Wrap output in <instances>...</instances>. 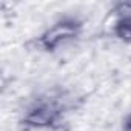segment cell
<instances>
[{"label": "cell", "mask_w": 131, "mask_h": 131, "mask_svg": "<svg viewBox=\"0 0 131 131\" xmlns=\"http://www.w3.org/2000/svg\"><path fill=\"white\" fill-rule=\"evenodd\" d=\"M74 23H60L57 25L56 28H52L42 40L43 46L46 49H51V48H56L60 42L70 39L73 34H74Z\"/></svg>", "instance_id": "6da1fadb"}, {"label": "cell", "mask_w": 131, "mask_h": 131, "mask_svg": "<svg viewBox=\"0 0 131 131\" xmlns=\"http://www.w3.org/2000/svg\"><path fill=\"white\" fill-rule=\"evenodd\" d=\"M56 116H57V111L49 106V105H42L39 108H36L34 111L29 113L28 116V122L31 125H37V126H42V125H51L54 120H56Z\"/></svg>", "instance_id": "7a4b0ae2"}, {"label": "cell", "mask_w": 131, "mask_h": 131, "mask_svg": "<svg viewBox=\"0 0 131 131\" xmlns=\"http://www.w3.org/2000/svg\"><path fill=\"white\" fill-rule=\"evenodd\" d=\"M117 34L125 40H131V17H125L123 20L119 22Z\"/></svg>", "instance_id": "3957f363"}, {"label": "cell", "mask_w": 131, "mask_h": 131, "mask_svg": "<svg viewBox=\"0 0 131 131\" xmlns=\"http://www.w3.org/2000/svg\"><path fill=\"white\" fill-rule=\"evenodd\" d=\"M125 129H126V131H131V116L126 119V123H125Z\"/></svg>", "instance_id": "277c9868"}]
</instances>
